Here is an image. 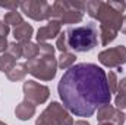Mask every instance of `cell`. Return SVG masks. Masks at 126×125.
<instances>
[{"label": "cell", "mask_w": 126, "mask_h": 125, "mask_svg": "<svg viewBox=\"0 0 126 125\" xmlns=\"http://www.w3.org/2000/svg\"><path fill=\"white\" fill-rule=\"evenodd\" d=\"M114 103H116V109L119 110L126 109V94H117L114 99Z\"/></svg>", "instance_id": "cell-25"}, {"label": "cell", "mask_w": 126, "mask_h": 125, "mask_svg": "<svg viewBox=\"0 0 126 125\" xmlns=\"http://www.w3.org/2000/svg\"><path fill=\"white\" fill-rule=\"evenodd\" d=\"M114 106H111L110 103L109 104H104L101 106L98 110H97V121L98 122H110L111 118H113V113H114Z\"/></svg>", "instance_id": "cell-16"}, {"label": "cell", "mask_w": 126, "mask_h": 125, "mask_svg": "<svg viewBox=\"0 0 126 125\" xmlns=\"http://www.w3.org/2000/svg\"><path fill=\"white\" fill-rule=\"evenodd\" d=\"M122 34H126V16H123V22H122V28H120Z\"/></svg>", "instance_id": "cell-29"}, {"label": "cell", "mask_w": 126, "mask_h": 125, "mask_svg": "<svg viewBox=\"0 0 126 125\" xmlns=\"http://www.w3.org/2000/svg\"><path fill=\"white\" fill-rule=\"evenodd\" d=\"M126 121V115L123 113V110H119V109H114V113H113V118L109 124L111 125H123Z\"/></svg>", "instance_id": "cell-24"}, {"label": "cell", "mask_w": 126, "mask_h": 125, "mask_svg": "<svg viewBox=\"0 0 126 125\" xmlns=\"http://www.w3.org/2000/svg\"><path fill=\"white\" fill-rule=\"evenodd\" d=\"M27 74H28V69H27V63H16L7 74H6V77H7V80L9 81H22L25 77H27Z\"/></svg>", "instance_id": "cell-13"}, {"label": "cell", "mask_w": 126, "mask_h": 125, "mask_svg": "<svg viewBox=\"0 0 126 125\" xmlns=\"http://www.w3.org/2000/svg\"><path fill=\"white\" fill-rule=\"evenodd\" d=\"M35 125H56V122L51 119V116L48 115L47 110H43V112L40 113V116L37 118Z\"/></svg>", "instance_id": "cell-22"}, {"label": "cell", "mask_w": 126, "mask_h": 125, "mask_svg": "<svg viewBox=\"0 0 126 125\" xmlns=\"http://www.w3.org/2000/svg\"><path fill=\"white\" fill-rule=\"evenodd\" d=\"M116 94H126V77L119 81V84H117V93Z\"/></svg>", "instance_id": "cell-27"}, {"label": "cell", "mask_w": 126, "mask_h": 125, "mask_svg": "<svg viewBox=\"0 0 126 125\" xmlns=\"http://www.w3.org/2000/svg\"><path fill=\"white\" fill-rule=\"evenodd\" d=\"M7 46H9V43L6 40V37H0V55H3L7 50Z\"/></svg>", "instance_id": "cell-28"}, {"label": "cell", "mask_w": 126, "mask_h": 125, "mask_svg": "<svg viewBox=\"0 0 126 125\" xmlns=\"http://www.w3.org/2000/svg\"><path fill=\"white\" fill-rule=\"evenodd\" d=\"M0 125H7V124H4V122H1V121H0Z\"/></svg>", "instance_id": "cell-32"}, {"label": "cell", "mask_w": 126, "mask_h": 125, "mask_svg": "<svg viewBox=\"0 0 126 125\" xmlns=\"http://www.w3.org/2000/svg\"><path fill=\"white\" fill-rule=\"evenodd\" d=\"M76 55L75 53H72V52H64V53H60V56H59V59H57V66L60 68V69H70L75 62H76Z\"/></svg>", "instance_id": "cell-14"}, {"label": "cell", "mask_w": 126, "mask_h": 125, "mask_svg": "<svg viewBox=\"0 0 126 125\" xmlns=\"http://www.w3.org/2000/svg\"><path fill=\"white\" fill-rule=\"evenodd\" d=\"M35 104H32L31 102H28V100H22L18 106H16V109H15V115H16V118L18 119H21V121H30L32 116L35 115Z\"/></svg>", "instance_id": "cell-11"}, {"label": "cell", "mask_w": 126, "mask_h": 125, "mask_svg": "<svg viewBox=\"0 0 126 125\" xmlns=\"http://www.w3.org/2000/svg\"><path fill=\"white\" fill-rule=\"evenodd\" d=\"M63 106L79 118H90L111 102L107 74L95 63H78L67 69L57 84Z\"/></svg>", "instance_id": "cell-1"}, {"label": "cell", "mask_w": 126, "mask_h": 125, "mask_svg": "<svg viewBox=\"0 0 126 125\" xmlns=\"http://www.w3.org/2000/svg\"><path fill=\"white\" fill-rule=\"evenodd\" d=\"M46 110L48 112L51 119L56 122V125H73V122H75L70 112L63 104H60L59 102H51L46 107Z\"/></svg>", "instance_id": "cell-9"}, {"label": "cell", "mask_w": 126, "mask_h": 125, "mask_svg": "<svg viewBox=\"0 0 126 125\" xmlns=\"http://www.w3.org/2000/svg\"><path fill=\"white\" fill-rule=\"evenodd\" d=\"M125 9V1H101L100 0L98 12L94 19L100 22V43L103 46H109L111 41L116 40L117 32L122 28Z\"/></svg>", "instance_id": "cell-2"}, {"label": "cell", "mask_w": 126, "mask_h": 125, "mask_svg": "<svg viewBox=\"0 0 126 125\" xmlns=\"http://www.w3.org/2000/svg\"><path fill=\"white\" fill-rule=\"evenodd\" d=\"M22 91H24V100L31 102L32 104H43L48 100L50 97V90L47 85H43L34 80H28L24 83L22 85Z\"/></svg>", "instance_id": "cell-7"}, {"label": "cell", "mask_w": 126, "mask_h": 125, "mask_svg": "<svg viewBox=\"0 0 126 125\" xmlns=\"http://www.w3.org/2000/svg\"><path fill=\"white\" fill-rule=\"evenodd\" d=\"M67 46L75 53H87L98 44V27L95 22H88L79 27H70L66 31Z\"/></svg>", "instance_id": "cell-3"}, {"label": "cell", "mask_w": 126, "mask_h": 125, "mask_svg": "<svg viewBox=\"0 0 126 125\" xmlns=\"http://www.w3.org/2000/svg\"><path fill=\"white\" fill-rule=\"evenodd\" d=\"M84 1L56 0L51 4V19L59 21L60 24H79L84 19Z\"/></svg>", "instance_id": "cell-4"}, {"label": "cell", "mask_w": 126, "mask_h": 125, "mask_svg": "<svg viewBox=\"0 0 126 125\" xmlns=\"http://www.w3.org/2000/svg\"><path fill=\"white\" fill-rule=\"evenodd\" d=\"M98 62L107 68H120L126 63V47L116 46L98 53Z\"/></svg>", "instance_id": "cell-8"}, {"label": "cell", "mask_w": 126, "mask_h": 125, "mask_svg": "<svg viewBox=\"0 0 126 125\" xmlns=\"http://www.w3.org/2000/svg\"><path fill=\"white\" fill-rule=\"evenodd\" d=\"M38 50H40V55L43 56H54L56 47H53L48 43H38Z\"/></svg>", "instance_id": "cell-23"}, {"label": "cell", "mask_w": 126, "mask_h": 125, "mask_svg": "<svg viewBox=\"0 0 126 125\" xmlns=\"http://www.w3.org/2000/svg\"><path fill=\"white\" fill-rule=\"evenodd\" d=\"M0 24H1V21H0Z\"/></svg>", "instance_id": "cell-33"}, {"label": "cell", "mask_w": 126, "mask_h": 125, "mask_svg": "<svg viewBox=\"0 0 126 125\" xmlns=\"http://www.w3.org/2000/svg\"><path fill=\"white\" fill-rule=\"evenodd\" d=\"M107 84H109V88L111 94H116L117 93V84H119V80H117V75L114 71H110L107 74Z\"/></svg>", "instance_id": "cell-20"}, {"label": "cell", "mask_w": 126, "mask_h": 125, "mask_svg": "<svg viewBox=\"0 0 126 125\" xmlns=\"http://www.w3.org/2000/svg\"><path fill=\"white\" fill-rule=\"evenodd\" d=\"M98 125H111V124H109V122H98Z\"/></svg>", "instance_id": "cell-31"}, {"label": "cell", "mask_w": 126, "mask_h": 125, "mask_svg": "<svg viewBox=\"0 0 126 125\" xmlns=\"http://www.w3.org/2000/svg\"><path fill=\"white\" fill-rule=\"evenodd\" d=\"M32 35H34V28L28 22H24V24L13 28V37H15V41H18V43L31 41Z\"/></svg>", "instance_id": "cell-12"}, {"label": "cell", "mask_w": 126, "mask_h": 125, "mask_svg": "<svg viewBox=\"0 0 126 125\" xmlns=\"http://www.w3.org/2000/svg\"><path fill=\"white\" fill-rule=\"evenodd\" d=\"M73 125H90V122H88V121H82V119H81V121H75Z\"/></svg>", "instance_id": "cell-30"}, {"label": "cell", "mask_w": 126, "mask_h": 125, "mask_svg": "<svg viewBox=\"0 0 126 125\" xmlns=\"http://www.w3.org/2000/svg\"><path fill=\"white\" fill-rule=\"evenodd\" d=\"M21 10L34 21H50L51 4L46 0H25L19 3Z\"/></svg>", "instance_id": "cell-6"}, {"label": "cell", "mask_w": 126, "mask_h": 125, "mask_svg": "<svg viewBox=\"0 0 126 125\" xmlns=\"http://www.w3.org/2000/svg\"><path fill=\"white\" fill-rule=\"evenodd\" d=\"M0 7L7 9L9 12H12V10H16L19 7V3L18 1H0Z\"/></svg>", "instance_id": "cell-26"}, {"label": "cell", "mask_w": 126, "mask_h": 125, "mask_svg": "<svg viewBox=\"0 0 126 125\" xmlns=\"http://www.w3.org/2000/svg\"><path fill=\"white\" fill-rule=\"evenodd\" d=\"M3 22H4L7 27H10V25H12V27H18V25L24 24L25 21H24V18H22V15H21L19 12L12 10V12H7V13L4 15Z\"/></svg>", "instance_id": "cell-17"}, {"label": "cell", "mask_w": 126, "mask_h": 125, "mask_svg": "<svg viewBox=\"0 0 126 125\" xmlns=\"http://www.w3.org/2000/svg\"><path fill=\"white\" fill-rule=\"evenodd\" d=\"M16 63H18L16 59H15L13 56H10L7 52H4L3 55H0V71H1V72L7 74Z\"/></svg>", "instance_id": "cell-18"}, {"label": "cell", "mask_w": 126, "mask_h": 125, "mask_svg": "<svg viewBox=\"0 0 126 125\" xmlns=\"http://www.w3.org/2000/svg\"><path fill=\"white\" fill-rule=\"evenodd\" d=\"M21 46H22V58H25L27 61H31V59L37 58L40 55L38 43L27 41V43H21Z\"/></svg>", "instance_id": "cell-15"}, {"label": "cell", "mask_w": 126, "mask_h": 125, "mask_svg": "<svg viewBox=\"0 0 126 125\" xmlns=\"http://www.w3.org/2000/svg\"><path fill=\"white\" fill-rule=\"evenodd\" d=\"M6 52H7L10 56H13L16 61L22 58V46H21V43H18V41H10Z\"/></svg>", "instance_id": "cell-19"}, {"label": "cell", "mask_w": 126, "mask_h": 125, "mask_svg": "<svg viewBox=\"0 0 126 125\" xmlns=\"http://www.w3.org/2000/svg\"><path fill=\"white\" fill-rule=\"evenodd\" d=\"M56 49L60 50L62 53L64 52H69V46H67V37H66V31L64 32H60L57 40H56Z\"/></svg>", "instance_id": "cell-21"}, {"label": "cell", "mask_w": 126, "mask_h": 125, "mask_svg": "<svg viewBox=\"0 0 126 125\" xmlns=\"http://www.w3.org/2000/svg\"><path fill=\"white\" fill-rule=\"evenodd\" d=\"M60 32H62V24L59 21L50 19V21H47V24L44 27H40L37 30L35 38H37V43H47L51 38H57Z\"/></svg>", "instance_id": "cell-10"}, {"label": "cell", "mask_w": 126, "mask_h": 125, "mask_svg": "<svg viewBox=\"0 0 126 125\" xmlns=\"http://www.w3.org/2000/svg\"><path fill=\"white\" fill-rule=\"evenodd\" d=\"M57 59L54 56L38 55L31 61H27L28 74L40 81H51L57 74Z\"/></svg>", "instance_id": "cell-5"}]
</instances>
